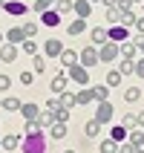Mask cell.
<instances>
[{"mask_svg":"<svg viewBox=\"0 0 144 153\" xmlns=\"http://www.w3.org/2000/svg\"><path fill=\"white\" fill-rule=\"evenodd\" d=\"M23 153H46V139H43V133L26 136V142H23Z\"/></svg>","mask_w":144,"mask_h":153,"instance_id":"1","label":"cell"},{"mask_svg":"<svg viewBox=\"0 0 144 153\" xmlns=\"http://www.w3.org/2000/svg\"><path fill=\"white\" fill-rule=\"evenodd\" d=\"M118 58V43L115 41H107L98 46V61H104V64H110V61Z\"/></svg>","mask_w":144,"mask_h":153,"instance_id":"2","label":"cell"},{"mask_svg":"<svg viewBox=\"0 0 144 153\" xmlns=\"http://www.w3.org/2000/svg\"><path fill=\"white\" fill-rule=\"evenodd\" d=\"M66 75H69V81H75L78 87H86V84H89V72H86V67H78V64H75V67L66 69Z\"/></svg>","mask_w":144,"mask_h":153,"instance_id":"3","label":"cell"},{"mask_svg":"<svg viewBox=\"0 0 144 153\" xmlns=\"http://www.w3.org/2000/svg\"><path fill=\"white\" fill-rule=\"evenodd\" d=\"M81 67H95V64H98V46H84V49H81Z\"/></svg>","mask_w":144,"mask_h":153,"instance_id":"4","label":"cell"},{"mask_svg":"<svg viewBox=\"0 0 144 153\" xmlns=\"http://www.w3.org/2000/svg\"><path fill=\"white\" fill-rule=\"evenodd\" d=\"M112 113H115V110H112V104H110V101H101L92 119H98L101 124H107V121H112Z\"/></svg>","mask_w":144,"mask_h":153,"instance_id":"5","label":"cell"},{"mask_svg":"<svg viewBox=\"0 0 144 153\" xmlns=\"http://www.w3.org/2000/svg\"><path fill=\"white\" fill-rule=\"evenodd\" d=\"M3 9H6V15H12V17H20V15H26V3H20V0H6L3 3Z\"/></svg>","mask_w":144,"mask_h":153,"instance_id":"6","label":"cell"},{"mask_svg":"<svg viewBox=\"0 0 144 153\" xmlns=\"http://www.w3.org/2000/svg\"><path fill=\"white\" fill-rule=\"evenodd\" d=\"M66 72H61V69H55V75H52V93H66Z\"/></svg>","mask_w":144,"mask_h":153,"instance_id":"7","label":"cell"},{"mask_svg":"<svg viewBox=\"0 0 144 153\" xmlns=\"http://www.w3.org/2000/svg\"><path fill=\"white\" fill-rule=\"evenodd\" d=\"M26 41V32H23V26H12L6 32V43H15V46H20V43Z\"/></svg>","mask_w":144,"mask_h":153,"instance_id":"8","label":"cell"},{"mask_svg":"<svg viewBox=\"0 0 144 153\" xmlns=\"http://www.w3.org/2000/svg\"><path fill=\"white\" fill-rule=\"evenodd\" d=\"M107 35H110V41H115V43H124V41H127V26L115 23V26H110V29H107Z\"/></svg>","mask_w":144,"mask_h":153,"instance_id":"9","label":"cell"},{"mask_svg":"<svg viewBox=\"0 0 144 153\" xmlns=\"http://www.w3.org/2000/svg\"><path fill=\"white\" fill-rule=\"evenodd\" d=\"M43 52H46L49 58H61V52H64V43L55 41V38H49V41L43 43Z\"/></svg>","mask_w":144,"mask_h":153,"instance_id":"10","label":"cell"},{"mask_svg":"<svg viewBox=\"0 0 144 153\" xmlns=\"http://www.w3.org/2000/svg\"><path fill=\"white\" fill-rule=\"evenodd\" d=\"M136 52H138V46H136L133 41H124V43H118V55H121V58L133 61V58H136Z\"/></svg>","mask_w":144,"mask_h":153,"instance_id":"11","label":"cell"},{"mask_svg":"<svg viewBox=\"0 0 144 153\" xmlns=\"http://www.w3.org/2000/svg\"><path fill=\"white\" fill-rule=\"evenodd\" d=\"M41 23L49 26V29H55V26L61 23V15H58V12H52V9H46V12H41Z\"/></svg>","mask_w":144,"mask_h":153,"instance_id":"12","label":"cell"},{"mask_svg":"<svg viewBox=\"0 0 144 153\" xmlns=\"http://www.w3.org/2000/svg\"><path fill=\"white\" fill-rule=\"evenodd\" d=\"M20 116H23L26 121H38V116H41V107H38V104H23V107H20Z\"/></svg>","mask_w":144,"mask_h":153,"instance_id":"13","label":"cell"},{"mask_svg":"<svg viewBox=\"0 0 144 153\" xmlns=\"http://www.w3.org/2000/svg\"><path fill=\"white\" fill-rule=\"evenodd\" d=\"M15 58H17V46H15V43H6V46H0V61H3V64H12Z\"/></svg>","mask_w":144,"mask_h":153,"instance_id":"14","label":"cell"},{"mask_svg":"<svg viewBox=\"0 0 144 153\" xmlns=\"http://www.w3.org/2000/svg\"><path fill=\"white\" fill-rule=\"evenodd\" d=\"M130 142H133L136 153H144V127H136V130H133V133H130Z\"/></svg>","mask_w":144,"mask_h":153,"instance_id":"15","label":"cell"},{"mask_svg":"<svg viewBox=\"0 0 144 153\" xmlns=\"http://www.w3.org/2000/svg\"><path fill=\"white\" fill-rule=\"evenodd\" d=\"M101 127H104V124L98 119H89V121H86V127H84V133L89 139H98V136H101Z\"/></svg>","mask_w":144,"mask_h":153,"instance_id":"16","label":"cell"},{"mask_svg":"<svg viewBox=\"0 0 144 153\" xmlns=\"http://www.w3.org/2000/svg\"><path fill=\"white\" fill-rule=\"evenodd\" d=\"M66 32L72 35V38H78V35H84V32H86V20H84V17H78V20H72V23L66 26Z\"/></svg>","mask_w":144,"mask_h":153,"instance_id":"17","label":"cell"},{"mask_svg":"<svg viewBox=\"0 0 144 153\" xmlns=\"http://www.w3.org/2000/svg\"><path fill=\"white\" fill-rule=\"evenodd\" d=\"M121 124H124L127 130H136V127H141V119H138V113H124Z\"/></svg>","mask_w":144,"mask_h":153,"instance_id":"18","label":"cell"},{"mask_svg":"<svg viewBox=\"0 0 144 153\" xmlns=\"http://www.w3.org/2000/svg\"><path fill=\"white\" fill-rule=\"evenodd\" d=\"M89 12H92V3H89V0H75V15L78 17H89Z\"/></svg>","mask_w":144,"mask_h":153,"instance_id":"19","label":"cell"},{"mask_svg":"<svg viewBox=\"0 0 144 153\" xmlns=\"http://www.w3.org/2000/svg\"><path fill=\"white\" fill-rule=\"evenodd\" d=\"M38 124H41V130H43V127H52V124H55V113H52L49 107H46V110H41V116H38Z\"/></svg>","mask_w":144,"mask_h":153,"instance_id":"20","label":"cell"},{"mask_svg":"<svg viewBox=\"0 0 144 153\" xmlns=\"http://www.w3.org/2000/svg\"><path fill=\"white\" fill-rule=\"evenodd\" d=\"M95 95H92V87H84L81 93H75V104H92Z\"/></svg>","mask_w":144,"mask_h":153,"instance_id":"21","label":"cell"},{"mask_svg":"<svg viewBox=\"0 0 144 153\" xmlns=\"http://www.w3.org/2000/svg\"><path fill=\"white\" fill-rule=\"evenodd\" d=\"M92 95H95V101H98V104H101V101H110V87H107V84L92 87Z\"/></svg>","mask_w":144,"mask_h":153,"instance_id":"22","label":"cell"},{"mask_svg":"<svg viewBox=\"0 0 144 153\" xmlns=\"http://www.w3.org/2000/svg\"><path fill=\"white\" fill-rule=\"evenodd\" d=\"M107 41H110L107 29H104V26H95V29H92V43H95V46H101V43H107Z\"/></svg>","mask_w":144,"mask_h":153,"instance_id":"23","label":"cell"},{"mask_svg":"<svg viewBox=\"0 0 144 153\" xmlns=\"http://www.w3.org/2000/svg\"><path fill=\"white\" fill-rule=\"evenodd\" d=\"M78 58H81V55H78L75 49H64V52H61V61H64V67H66V69H69V67H75V61H78Z\"/></svg>","mask_w":144,"mask_h":153,"instance_id":"24","label":"cell"},{"mask_svg":"<svg viewBox=\"0 0 144 153\" xmlns=\"http://www.w3.org/2000/svg\"><path fill=\"white\" fill-rule=\"evenodd\" d=\"M110 136H112V139H115V142H118V145H121V142H127V139H130V130L124 127V124H115Z\"/></svg>","mask_w":144,"mask_h":153,"instance_id":"25","label":"cell"},{"mask_svg":"<svg viewBox=\"0 0 144 153\" xmlns=\"http://www.w3.org/2000/svg\"><path fill=\"white\" fill-rule=\"evenodd\" d=\"M20 107H23V104L17 101L15 95H6V98H3V110H9V113H15V110H20Z\"/></svg>","mask_w":144,"mask_h":153,"instance_id":"26","label":"cell"},{"mask_svg":"<svg viewBox=\"0 0 144 153\" xmlns=\"http://www.w3.org/2000/svg\"><path fill=\"white\" fill-rule=\"evenodd\" d=\"M49 130H52V139H66V124L64 121H55Z\"/></svg>","mask_w":144,"mask_h":153,"instance_id":"27","label":"cell"},{"mask_svg":"<svg viewBox=\"0 0 144 153\" xmlns=\"http://www.w3.org/2000/svg\"><path fill=\"white\" fill-rule=\"evenodd\" d=\"M101 153H118V142H115V139H104L101 142Z\"/></svg>","mask_w":144,"mask_h":153,"instance_id":"28","label":"cell"},{"mask_svg":"<svg viewBox=\"0 0 144 153\" xmlns=\"http://www.w3.org/2000/svg\"><path fill=\"white\" fill-rule=\"evenodd\" d=\"M58 98H61V107H66V110L75 107V93H61Z\"/></svg>","mask_w":144,"mask_h":153,"instance_id":"29","label":"cell"},{"mask_svg":"<svg viewBox=\"0 0 144 153\" xmlns=\"http://www.w3.org/2000/svg\"><path fill=\"white\" fill-rule=\"evenodd\" d=\"M121 78H124V75H121L118 69H110V72H107V87H118Z\"/></svg>","mask_w":144,"mask_h":153,"instance_id":"30","label":"cell"},{"mask_svg":"<svg viewBox=\"0 0 144 153\" xmlns=\"http://www.w3.org/2000/svg\"><path fill=\"white\" fill-rule=\"evenodd\" d=\"M138 98H141V90L138 87H127L124 90V101H138Z\"/></svg>","mask_w":144,"mask_h":153,"instance_id":"31","label":"cell"},{"mask_svg":"<svg viewBox=\"0 0 144 153\" xmlns=\"http://www.w3.org/2000/svg\"><path fill=\"white\" fill-rule=\"evenodd\" d=\"M20 49H23L26 55H35V52H38V43H35V38H26V41L20 43Z\"/></svg>","mask_w":144,"mask_h":153,"instance_id":"32","label":"cell"},{"mask_svg":"<svg viewBox=\"0 0 144 153\" xmlns=\"http://www.w3.org/2000/svg\"><path fill=\"white\" fill-rule=\"evenodd\" d=\"M17 145H20V136H15V133H9V136L3 139V147H6V150H15Z\"/></svg>","mask_w":144,"mask_h":153,"instance_id":"33","label":"cell"},{"mask_svg":"<svg viewBox=\"0 0 144 153\" xmlns=\"http://www.w3.org/2000/svg\"><path fill=\"white\" fill-rule=\"evenodd\" d=\"M75 9V0H58V15H66Z\"/></svg>","mask_w":144,"mask_h":153,"instance_id":"34","label":"cell"},{"mask_svg":"<svg viewBox=\"0 0 144 153\" xmlns=\"http://www.w3.org/2000/svg\"><path fill=\"white\" fill-rule=\"evenodd\" d=\"M121 75H130V72H136V64L133 61H127V58H121V69H118Z\"/></svg>","mask_w":144,"mask_h":153,"instance_id":"35","label":"cell"},{"mask_svg":"<svg viewBox=\"0 0 144 153\" xmlns=\"http://www.w3.org/2000/svg\"><path fill=\"white\" fill-rule=\"evenodd\" d=\"M118 20H121V9L112 6L110 12H107V23H118Z\"/></svg>","mask_w":144,"mask_h":153,"instance_id":"36","label":"cell"},{"mask_svg":"<svg viewBox=\"0 0 144 153\" xmlns=\"http://www.w3.org/2000/svg\"><path fill=\"white\" fill-rule=\"evenodd\" d=\"M121 26H136V15L133 12H121V20H118Z\"/></svg>","mask_w":144,"mask_h":153,"instance_id":"37","label":"cell"},{"mask_svg":"<svg viewBox=\"0 0 144 153\" xmlns=\"http://www.w3.org/2000/svg\"><path fill=\"white\" fill-rule=\"evenodd\" d=\"M20 84L32 87V84H35V72H29V69H23V72H20Z\"/></svg>","mask_w":144,"mask_h":153,"instance_id":"38","label":"cell"},{"mask_svg":"<svg viewBox=\"0 0 144 153\" xmlns=\"http://www.w3.org/2000/svg\"><path fill=\"white\" fill-rule=\"evenodd\" d=\"M32 69H35V72H46V58H38V55H35Z\"/></svg>","mask_w":144,"mask_h":153,"instance_id":"39","label":"cell"},{"mask_svg":"<svg viewBox=\"0 0 144 153\" xmlns=\"http://www.w3.org/2000/svg\"><path fill=\"white\" fill-rule=\"evenodd\" d=\"M52 3H58V0H35V12H46Z\"/></svg>","mask_w":144,"mask_h":153,"instance_id":"40","label":"cell"},{"mask_svg":"<svg viewBox=\"0 0 144 153\" xmlns=\"http://www.w3.org/2000/svg\"><path fill=\"white\" fill-rule=\"evenodd\" d=\"M12 90V78L9 75H0V93H9Z\"/></svg>","mask_w":144,"mask_h":153,"instance_id":"41","label":"cell"},{"mask_svg":"<svg viewBox=\"0 0 144 153\" xmlns=\"http://www.w3.org/2000/svg\"><path fill=\"white\" fill-rule=\"evenodd\" d=\"M55 121H64V124L69 121V110H66V107H61V110L55 113Z\"/></svg>","mask_w":144,"mask_h":153,"instance_id":"42","label":"cell"},{"mask_svg":"<svg viewBox=\"0 0 144 153\" xmlns=\"http://www.w3.org/2000/svg\"><path fill=\"white\" fill-rule=\"evenodd\" d=\"M23 32H26V38H35L38 35V23H23Z\"/></svg>","mask_w":144,"mask_h":153,"instance_id":"43","label":"cell"},{"mask_svg":"<svg viewBox=\"0 0 144 153\" xmlns=\"http://www.w3.org/2000/svg\"><path fill=\"white\" fill-rule=\"evenodd\" d=\"M118 153H136L133 142H130V139H127V142H121V145H118Z\"/></svg>","mask_w":144,"mask_h":153,"instance_id":"44","label":"cell"},{"mask_svg":"<svg viewBox=\"0 0 144 153\" xmlns=\"http://www.w3.org/2000/svg\"><path fill=\"white\" fill-rule=\"evenodd\" d=\"M133 3H136V0H118V9L121 12H133Z\"/></svg>","mask_w":144,"mask_h":153,"instance_id":"45","label":"cell"},{"mask_svg":"<svg viewBox=\"0 0 144 153\" xmlns=\"http://www.w3.org/2000/svg\"><path fill=\"white\" fill-rule=\"evenodd\" d=\"M46 107H49L52 113H58V110H61V98H49V101H46Z\"/></svg>","mask_w":144,"mask_h":153,"instance_id":"46","label":"cell"},{"mask_svg":"<svg viewBox=\"0 0 144 153\" xmlns=\"http://www.w3.org/2000/svg\"><path fill=\"white\" fill-rule=\"evenodd\" d=\"M136 75H138V78H144V55L136 61Z\"/></svg>","mask_w":144,"mask_h":153,"instance_id":"47","label":"cell"},{"mask_svg":"<svg viewBox=\"0 0 144 153\" xmlns=\"http://www.w3.org/2000/svg\"><path fill=\"white\" fill-rule=\"evenodd\" d=\"M133 43H136V46H138V52H141V55H144V35H138V38H136V41H133Z\"/></svg>","mask_w":144,"mask_h":153,"instance_id":"48","label":"cell"},{"mask_svg":"<svg viewBox=\"0 0 144 153\" xmlns=\"http://www.w3.org/2000/svg\"><path fill=\"white\" fill-rule=\"evenodd\" d=\"M136 29L144 35V15H141V17H136Z\"/></svg>","mask_w":144,"mask_h":153,"instance_id":"49","label":"cell"},{"mask_svg":"<svg viewBox=\"0 0 144 153\" xmlns=\"http://www.w3.org/2000/svg\"><path fill=\"white\" fill-rule=\"evenodd\" d=\"M101 3H104V6H110V9H112V6H118V0H101Z\"/></svg>","mask_w":144,"mask_h":153,"instance_id":"50","label":"cell"},{"mask_svg":"<svg viewBox=\"0 0 144 153\" xmlns=\"http://www.w3.org/2000/svg\"><path fill=\"white\" fill-rule=\"evenodd\" d=\"M0 110H3V98H0Z\"/></svg>","mask_w":144,"mask_h":153,"instance_id":"51","label":"cell"},{"mask_svg":"<svg viewBox=\"0 0 144 153\" xmlns=\"http://www.w3.org/2000/svg\"><path fill=\"white\" fill-rule=\"evenodd\" d=\"M3 3H6V0H0V6H3Z\"/></svg>","mask_w":144,"mask_h":153,"instance_id":"52","label":"cell"},{"mask_svg":"<svg viewBox=\"0 0 144 153\" xmlns=\"http://www.w3.org/2000/svg\"><path fill=\"white\" fill-rule=\"evenodd\" d=\"M0 147H3V139H0Z\"/></svg>","mask_w":144,"mask_h":153,"instance_id":"53","label":"cell"},{"mask_svg":"<svg viewBox=\"0 0 144 153\" xmlns=\"http://www.w3.org/2000/svg\"><path fill=\"white\" fill-rule=\"evenodd\" d=\"M0 43H3V35H0Z\"/></svg>","mask_w":144,"mask_h":153,"instance_id":"54","label":"cell"},{"mask_svg":"<svg viewBox=\"0 0 144 153\" xmlns=\"http://www.w3.org/2000/svg\"><path fill=\"white\" fill-rule=\"evenodd\" d=\"M66 153H75V150H66Z\"/></svg>","mask_w":144,"mask_h":153,"instance_id":"55","label":"cell"},{"mask_svg":"<svg viewBox=\"0 0 144 153\" xmlns=\"http://www.w3.org/2000/svg\"><path fill=\"white\" fill-rule=\"evenodd\" d=\"M89 3H92V0H89ZM98 3H101V0H98Z\"/></svg>","mask_w":144,"mask_h":153,"instance_id":"56","label":"cell"},{"mask_svg":"<svg viewBox=\"0 0 144 153\" xmlns=\"http://www.w3.org/2000/svg\"><path fill=\"white\" fill-rule=\"evenodd\" d=\"M136 3H138V0H136Z\"/></svg>","mask_w":144,"mask_h":153,"instance_id":"57","label":"cell"},{"mask_svg":"<svg viewBox=\"0 0 144 153\" xmlns=\"http://www.w3.org/2000/svg\"><path fill=\"white\" fill-rule=\"evenodd\" d=\"M141 127H144V124H141Z\"/></svg>","mask_w":144,"mask_h":153,"instance_id":"58","label":"cell"}]
</instances>
